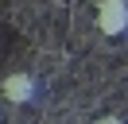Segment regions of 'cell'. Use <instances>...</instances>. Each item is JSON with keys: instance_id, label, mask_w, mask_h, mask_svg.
Instances as JSON below:
<instances>
[{"instance_id": "7a4b0ae2", "label": "cell", "mask_w": 128, "mask_h": 124, "mask_svg": "<svg viewBox=\"0 0 128 124\" xmlns=\"http://www.w3.org/2000/svg\"><path fill=\"white\" fill-rule=\"evenodd\" d=\"M0 97L12 101V105H27V101L35 97V82L27 74H8L4 82H0Z\"/></svg>"}, {"instance_id": "3957f363", "label": "cell", "mask_w": 128, "mask_h": 124, "mask_svg": "<svg viewBox=\"0 0 128 124\" xmlns=\"http://www.w3.org/2000/svg\"><path fill=\"white\" fill-rule=\"evenodd\" d=\"M97 124H124V120H120V116H101Z\"/></svg>"}, {"instance_id": "6da1fadb", "label": "cell", "mask_w": 128, "mask_h": 124, "mask_svg": "<svg viewBox=\"0 0 128 124\" xmlns=\"http://www.w3.org/2000/svg\"><path fill=\"white\" fill-rule=\"evenodd\" d=\"M97 31L109 39L128 31V0H97Z\"/></svg>"}]
</instances>
